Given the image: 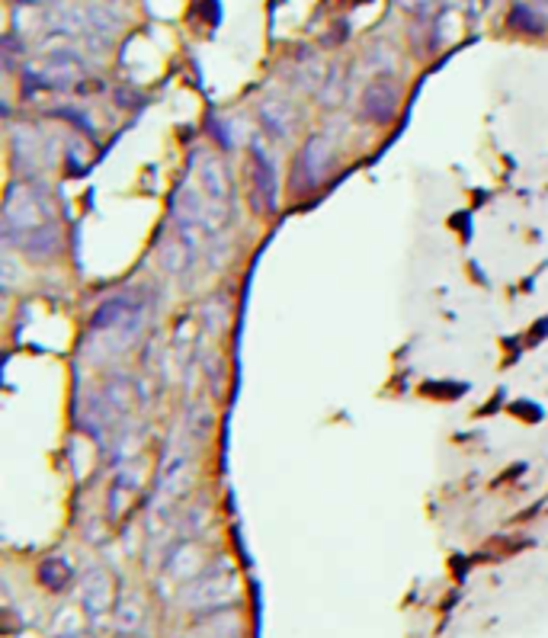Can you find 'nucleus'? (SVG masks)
<instances>
[{
	"label": "nucleus",
	"instance_id": "f257e3e1",
	"mask_svg": "<svg viewBox=\"0 0 548 638\" xmlns=\"http://www.w3.org/2000/svg\"><path fill=\"white\" fill-rule=\"evenodd\" d=\"M237 597V580L235 574H212V578H199L196 584L186 590L190 606H225Z\"/></svg>",
	"mask_w": 548,
	"mask_h": 638
},
{
	"label": "nucleus",
	"instance_id": "f03ea898",
	"mask_svg": "<svg viewBox=\"0 0 548 638\" xmlns=\"http://www.w3.org/2000/svg\"><path fill=\"white\" fill-rule=\"evenodd\" d=\"M80 600H84V610L90 612L93 619L103 616L106 606H110V600H112V593H110V578H106V571L93 568V571L87 574L84 580H80Z\"/></svg>",
	"mask_w": 548,
	"mask_h": 638
},
{
	"label": "nucleus",
	"instance_id": "7ed1b4c3",
	"mask_svg": "<svg viewBox=\"0 0 548 638\" xmlns=\"http://www.w3.org/2000/svg\"><path fill=\"white\" fill-rule=\"evenodd\" d=\"M260 122H263V129H267L273 138H289V132H292L289 106L279 103V100H267V103L260 106Z\"/></svg>",
	"mask_w": 548,
	"mask_h": 638
},
{
	"label": "nucleus",
	"instance_id": "20e7f679",
	"mask_svg": "<svg viewBox=\"0 0 548 638\" xmlns=\"http://www.w3.org/2000/svg\"><path fill=\"white\" fill-rule=\"evenodd\" d=\"M199 176H203V189L212 202L228 199V176H225L222 164H218L216 157H206L203 167H199Z\"/></svg>",
	"mask_w": 548,
	"mask_h": 638
},
{
	"label": "nucleus",
	"instance_id": "39448f33",
	"mask_svg": "<svg viewBox=\"0 0 548 638\" xmlns=\"http://www.w3.org/2000/svg\"><path fill=\"white\" fill-rule=\"evenodd\" d=\"M39 578H42V584L52 587V590H65V587L71 584L74 571H71V568H68V561L52 558V561H46V565H42Z\"/></svg>",
	"mask_w": 548,
	"mask_h": 638
},
{
	"label": "nucleus",
	"instance_id": "423d86ee",
	"mask_svg": "<svg viewBox=\"0 0 548 638\" xmlns=\"http://www.w3.org/2000/svg\"><path fill=\"white\" fill-rule=\"evenodd\" d=\"M144 619V610L138 600H125V603H119L116 610V625L122 635H132V632H138V625H142Z\"/></svg>",
	"mask_w": 548,
	"mask_h": 638
},
{
	"label": "nucleus",
	"instance_id": "0eeeda50",
	"mask_svg": "<svg viewBox=\"0 0 548 638\" xmlns=\"http://www.w3.org/2000/svg\"><path fill=\"white\" fill-rule=\"evenodd\" d=\"M510 23H513L516 29H529V33H542V20H532V10L526 7H516L513 16H510Z\"/></svg>",
	"mask_w": 548,
	"mask_h": 638
}]
</instances>
